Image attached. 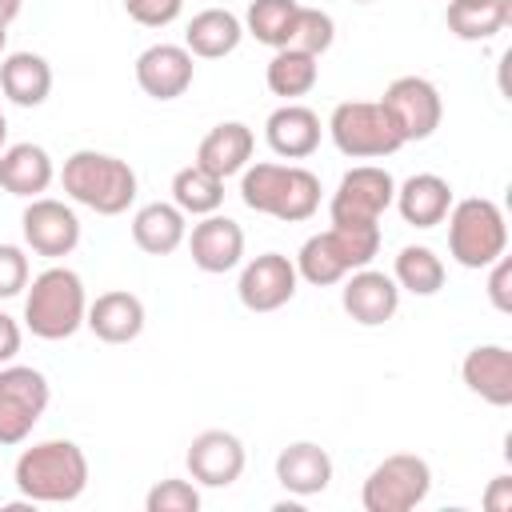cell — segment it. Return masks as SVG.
I'll return each instance as SVG.
<instances>
[{
    "instance_id": "obj_19",
    "label": "cell",
    "mask_w": 512,
    "mask_h": 512,
    "mask_svg": "<svg viewBox=\"0 0 512 512\" xmlns=\"http://www.w3.org/2000/svg\"><path fill=\"white\" fill-rule=\"evenodd\" d=\"M320 116L308 104L284 100L268 120H264V140L280 160H308L320 148Z\"/></svg>"
},
{
    "instance_id": "obj_40",
    "label": "cell",
    "mask_w": 512,
    "mask_h": 512,
    "mask_svg": "<svg viewBox=\"0 0 512 512\" xmlns=\"http://www.w3.org/2000/svg\"><path fill=\"white\" fill-rule=\"evenodd\" d=\"M20 8H24V0H0V24H12L20 16Z\"/></svg>"
},
{
    "instance_id": "obj_25",
    "label": "cell",
    "mask_w": 512,
    "mask_h": 512,
    "mask_svg": "<svg viewBox=\"0 0 512 512\" xmlns=\"http://www.w3.org/2000/svg\"><path fill=\"white\" fill-rule=\"evenodd\" d=\"M184 236H188V216L168 200H152L132 216V240L148 256H172L184 244Z\"/></svg>"
},
{
    "instance_id": "obj_33",
    "label": "cell",
    "mask_w": 512,
    "mask_h": 512,
    "mask_svg": "<svg viewBox=\"0 0 512 512\" xmlns=\"http://www.w3.org/2000/svg\"><path fill=\"white\" fill-rule=\"evenodd\" d=\"M332 40H336V20H332L324 8H304V4H300L288 48H300V52H308V56H324V52L332 48Z\"/></svg>"
},
{
    "instance_id": "obj_14",
    "label": "cell",
    "mask_w": 512,
    "mask_h": 512,
    "mask_svg": "<svg viewBox=\"0 0 512 512\" xmlns=\"http://www.w3.org/2000/svg\"><path fill=\"white\" fill-rule=\"evenodd\" d=\"M184 464H188V476L204 488H228L240 480L248 456H244V444L236 432H224V428H208L200 436H192L188 452H184Z\"/></svg>"
},
{
    "instance_id": "obj_1",
    "label": "cell",
    "mask_w": 512,
    "mask_h": 512,
    "mask_svg": "<svg viewBox=\"0 0 512 512\" xmlns=\"http://www.w3.org/2000/svg\"><path fill=\"white\" fill-rule=\"evenodd\" d=\"M12 480L32 504H72L88 488V456L76 440H36L16 456Z\"/></svg>"
},
{
    "instance_id": "obj_39",
    "label": "cell",
    "mask_w": 512,
    "mask_h": 512,
    "mask_svg": "<svg viewBox=\"0 0 512 512\" xmlns=\"http://www.w3.org/2000/svg\"><path fill=\"white\" fill-rule=\"evenodd\" d=\"M484 508L488 512H512V476H496L484 492Z\"/></svg>"
},
{
    "instance_id": "obj_26",
    "label": "cell",
    "mask_w": 512,
    "mask_h": 512,
    "mask_svg": "<svg viewBox=\"0 0 512 512\" xmlns=\"http://www.w3.org/2000/svg\"><path fill=\"white\" fill-rule=\"evenodd\" d=\"M0 88L16 108H40L52 92V64L40 52H8L0 60Z\"/></svg>"
},
{
    "instance_id": "obj_29",
    "label": "cell",
    "mask_w": 512,
    "mask_h": 512,
    "mask_svg": "<svg viewBox=\"0 0 512 512\" xmlns=\"http://www.w3.org/2000/svg\"><path fill=\"white\" fill-rule=\"evenodd\" d=\"M320 56H308L300 48H276L268 68H264V80H268V92L272 96H284V100H296L304 92L316 88L320 80Z\"/></svg>"
},
{
    "instance_id": "obj_15",
    "label": "cell",
    "mask_w": 512,
    "mask_h": 512,
    "mask_svg": "<svg viewBox=\"0 0 512 512\" xmlns=\"http://www.w3.org/2000/svg\"><path fill=\"white\" fill-rule=\"evenodd\" d=\"M340 284H344L340 288V304L360 328H380L400 308V288H396V280L388 272H376V268L364 264V268L348 272Z\"/></svg>"
},
{
    "instance_id": "obj_12",
    "label": "cell",
    "mask_w": 512,
    "mask_h": 512,
    "mask_svg": "<svg viewBox=\"0 0 512 512\" xmlns=\"http://www.w3.org/2000/svg\"><path fill=\"white\" fill-rule=\"evenodd\" d=\"M296 264L284 252H260L240 268L236 296L248 312H276L296 296Z\"/></svg>"
},
{
    "instance_id": "obj_18",
    "label": "cell",
    "mask_w": 512,
    "mask_h": 512,
    "mask_svg": "<svg viewBox=\"0 0 512 512\" xmlns=\"http://www.w3.org/2000/svg\"><path fill=\"white\" fill-rule=\"evenodd\" d=\"M144 320H148L144 300L128 288L100 292L84 312V328H92V336L104 344H132L144 332Z\"/></svg>"
},
{
    "instance_id": "obj_36",
    "label": "cell",
    "mask_w": 512,
    "mask_h": 512,
    "mask_svg": "<svg viewBox=\"0 0 512 512\" xmlns=\"http://www.w3.org/2000/svg\"><path fill=\"white\" fill-rule=\"evenodd\" d=\"M124 12L144 28H168L184 12V0H124Z\"/></svg>"
},
{
    "instance_id": "obj_16",
    "label": "cell",
    "mask_w": 512,
    "mask_h": 512,
    "mask_svg": "<svg viewBox=\"0 0 512 512\" xmlns=\"http://www.w3.org/2000/svg\"><path fill=\"white\" fill-rule=\"evenodd\" d=\"M184 240H188L192 264L208 276H224L244 260V228L232 216L208 212V216H200V224H192V232Z\"/></svg>"
},
{
    "instance_id": "obj_7",
    "label": "cell",
    "mask_w": 512,
    "mask_h": 512,
    "mask_svg": "<svg viewBox=\"0 0 512 512\" xmlns=\"http://www.w3.org/2000/svg\"><path fill=\"white\" fill-rule=\"evenodd\" d=\"M328 136L332 144L352 156V160H384L404 148L392 116L384 112L380 100H344L328 116Z\"/></svg>"
},
{
    "instance_id": "obj_8",
    "label": "cell",
    "mask_w": 512,
    "mask_h": 512,
    "mask_svg": "<svg viewBox=\"0 0 512 512\" xmlns=\"http://www.w3.org/2000/svg\"><path fill=\"white\" fill-rule=\"evenodd\" d=\"M428 492H432L428 460L416 452H392L368 472L360 488V504L364 512H412L416 504L428 500Z\"/></svg>"
},
{
    "instance_id": "obj_41",
    "label": "cell",
    "mask_w": 512,
    "mask_h": 512,
    "mask_svg": "<svg viewBox=\"0 0 512 512\" xmlns=\"http://www.w3.org/2000/svg\"><path fill=\"white\" fill-rule=\"evenodd\" d=\"M8 148V120H4V112H0V152Z\"/></svg>"
},
{
    "instance_id": "obj_28",
    "label": "cell",
    "mask_w": 512,
    "mask_h": 512,
    "mask_svg": "<svg viewBox=\"0 0 512 512\" xmlns=\"http://www.w3.org/2000/svg\"><path fill=\"white\" fill-rule=\"evenodd\" d=\"M508 20H512L508 0H448V8H444L448 32L456 40H468V44L500 36L508 28Z\"/></svg>"
},
{
    "instance_id": "obj_3",
    "label": "cell",
    "mask_w": 512,
    "mask_h": 512,
    "mask_svg": "<svg viewBox=\"0 0 512 512\" xmlns=\"http://www.w3.org/2000/svg\"><path fill=\"white\" fill-rule=\"evenodd\" d=\"M60 184H64L68 200L92 208L96 216H120L136 200L132 164L112 156V152H96V148L72 152L64 160V168H60Z\"/></svg>"
},
{
    "instance_id": "obj_13",
    "label": "cell",
    "mask_w": 512,
    "mask_h": 512,
    "mask_svg": "<svg viewBox=\"0 0 512 512\" xmlns=\"http://www.w3.org/2000/svg\"><path fill=\"white\" fill-rule=\"evenodd\" d=\"M20 232H24V244L36 256L60 260L80 244V216L64 200L36 196V200H28V208L20 216Z\"/></svg>"
},
{
    "instance_id": "obj_34",
    "label": "cell",
    "mask_w": 512,
    "mask_h": 512,
    "mask_svg": "<svg viewBox=\"0 0 512 512\" xmlns=\"http://www.w3.org/2000/svg\"><path fill=\"white\" fill-rule=\"evenodd\" d=\"M144 508L148 512H200V488L180 476L156 480L144 496Z\"/></svg>"
},
{
    "instance_id": "obj_32",
    "label": "cell",
    "mask_w": 512,
    "mask_h": 512,
    "mask_svg": "<svg viewBox=\"0 0 512 512\" xmlns=\"http://www.w3.org/2000/svg\"><path fill=\"white\" fill-rule=\"evenodd\" d=\"M172 204L184 212V216H208V212H220L224 204V180L212 176L208 168L200 164H188L172 176Z\"/></svg>"
},
{
    "instance_id": "obj_42",
    "label": "cell",
    "mask_w": 512,
    "mask_h": 512,
    "mask_svg": "<svg viewBox=\"0 0 512 512\" xmlns=\"http://www.w3.org/2000/svg\"><path fill=\"white\" fill-rule=\"evenodd\" d=\"M4 44H8V24H0V56H4Z\"/></svg>"
},
{
    "instance_id": "obj_43",
    "label": "cell",
    "mask_w": 512,
    "mask_h": 512,
    "mask_svg": "<svg viewBox=\"0 0 512 512\" xmlns=\"http://www.w3.org/2000/svg\"><path fill=\"white\" fill-rule=\"evenodd\" d=\"M352 4H372V0H352Z\"/></svg>"
},
{
    "instance_id": "obj_21",
    "label": "cell",
    "mask_w": 512,
    "mask_h": 512,
    "mask_svg": "<svg viewBox=\"0 0 512 512\" xmlns=\"http://www.w3.org/2000/svg\"><path fill=\"white\" fill-rule=\"evenodd\" d=\"M276 480L296 500L320 496L332 484V456H328V448H320L316 440H292L276 456Z\"/></svg>"
},
{
    "instance_id": "obj_11",
    "label": "cell",
    "mask_w": 512,
    "mask_h": 512,
    "mask_svg": "<svg viewBox=\"0 0 512 512\" xmlns=\"http://www.w3.org/2000/svg\"><path fill=\"white\" fill-rule=\"evenodd\" d=\"M384 112L392 116L396 132L404 144L412 140H428L440 120H444V100H440V88L428 80V76H396L384 96H380Z\"/></svg>"
},
{
    "instance_id": "obj_5",
    "label": "cell",
    "mask_w": 512,
    "mask_h": 512,
    "mask_svg": "<svg viewBox=\"0 0 512 512\" xmlns=\"http://www.w3.org/2000/svg\"><path fill=\"white\" fill-rule=\"evenodd\" d=\"M84 312H88V296H84V280L80 272L52 264L40 276L28 280V296H24V324L36 340H68L84 328Z\"/></svg>"
},
{
    "instance_id": "obj_23",
    "label": "cell",
    "mask_w": 512,
    "mask_h": 512,
    "mask_svg": "<svg viewBox=\"0 0 512 512\" xmlns=\"http://www.w3.org/2000/svg\"><path fill=\"white\" fill-rule=\"evenodd\" d=\"M396 212L404 224L412 228H436L444 224L448 208H452V184L436 172H416L408 176L404 184H396V196H392Z\"/></svg>"
},
{
    "instance_id": "obj_35",
    "label": "cell",
    "mask_w": 512,
    "mask_h": 512,
    "mask_svg": "<svg viewBox=\"0 0 512 512\" xmlns=\"http://www.w3.org/2000/svg\"><path fill=\"white\" fill-rule=\"evenodd\" d=\"M28 252L20 244H0V300H12L28 288Z\"/></svg>"
},
{
    "instance_id": "obj_31",
    "label": "cell",
    "mask_w": 512,
    "mask_h": 512,
    "mask_svg": "<svg viewBox=\"0 0 512 512\" xmlns=\"http://www.w3.org/2000/svg\"><path fill=\"white\" fill-rule=\"evenodd\" d=\"M300 0H252L244 12V32L264 48H288Z\"/></svg>"
},
{
    "instance_id": "obj_20",
    "label": "cell",
    "mask_w": 512,
    "mask_h": 512,
    "mask_svg": "<svg viewBox=\"0 0 512 512\" xmlns=\"http://www.w3.org/2000/svg\"><path fill=\"white\" fill-rule=\"evenodd\" d=\"M460 376L468 392H476L492 408L512 404V352L504 344H476L460 360Z\"/></svg>"
},
{
    "instance_id": "obj_22",
    "label": "cell",
    "mask_w": 512,
    "mask_h": 512,
    "mask_svg": "<svg viewBox=\"0 0 512 512\" xmlns=\"http://www.w3.org/2000/svg\"><path fill=\"white\" fill-rule=\"evenodd\" d=\"M56 180V168H52V156L44 144H8L0 152V188L8 196H20V200H36L48 192V184Z\"/></svg>"
},
{
    "instance_id": "obj_4",
    "label": "cell",
    "mask_w": 512,
    "mask_h": 512,
    "mask_svg": "<svg viewBox=\"0 0 512 512\" xmlns=\"http://www.w3.org/2000/svg\"><path fill=\"white\" fill-rule=\"evenodd\" d=\"M376 252H380V224H332L308 236L292 264L300 280L328 288V284H340L348 272L372 264Z\"/></svg>"
},
{
    "instance_id": "obj_2",
    "label": "cell",
    "mask_w": 512,
    "mask_h": 512,
    "mask_svg": "<svg viewBox=\"0 0 512 512\" xmlns=\"http://www.w3.org/2000/svg\"><path fill=\"white\" fill-rule=\"evenodd\" d=\"M240 200L260 216L300 224V220L316 216V208H320V176L308 172L304 164L260 160L240 172Z\"/></svg>"
},
{
    "instance_id": "obj_24",
    "label": "cell",
    "mask_w": 512,
    "mask_h": 512,
    "mask_svg": "<svg viewBox=\"0 0 512 512\" xmlns=\"http://www.w3.org/2000/svg\"><path fill=\"white\" fill-rule=\"evenodd\" d=\"M252 148H256L252 128L240 124V120H224V124L208 128V136L200 140V148H196V164L208 168L212 176L228 180V176H240V172L252 164Z\"/></svg>"
},
{
    "instance_id": "obj_37",
    "label": "cell",
    "mask_w": 512,
    "mask_h": 512,
    "mask_svg": "<svg viewBox=\"0 0 512 512\" xmlns=\"http://www.w3.org/2000/svg\"><path fill=\"white\" fill-rule=\"evenodd\" d=\"M488 300L496 312H512V260L496 256L488 264Z\"/></svg>"
},
{
    "instance_id": "obj_27",
    "label": "cell",
    "mask_w": 512,
    "mask_h": 512,
    "mask_svg": "<svg viewBox=\"0 0 512 512\" xmlns=\"http://www.w3.org/2000/svg\"><path fill=\"white\" fill-rule=\"evenodd\" d=\"M244 40V20L228 8H204L188 20V32H184V48L200 60H220L228 52H236Z\"/></svg>"
},
{
    "instance_id": "obj_9",
    "label": "cell",
    "mask_w": 512,
    "mask_h": 512,
    "mask_svg": "<svg viewBox=\"0 0 512 512\" xmlns=\"http://www.w3.org/2000/svg\"><path fill=\"white\" fill-rule=\"evenodd\" d=\"M52 384L32 364H0V448H16L32 436L48 412Z\"/></svg>"
},
{
    "instance_id": "obj_30",
    "label": "cell",
    "mask_w": 512,
    "mask_h": 512,
    "mask_svg": "<svg viewBox=\"0 0 512 512\" xmlns=\"http://www.w3.org/2000/svg\"><path fill=\"white\" fill-rule=\"evenodd\" d=\"M392 280L400 292L412 296H436L444 288V260L428 244H404L392 264Z\"/></svg>"
},
{
    "instance_id": "obj_10",
    "label": "cell",
    "mask_w": 512,
    "mask_h": 512,
    "mask_svg": "<svg viewBox=\"0 0 512 512\" xmlns=\"http://www.w3.org/2000/svg\"><path fill=\"white\" fill-rule=\"evenodd\" d=\"M396 180L380 164H356L340 176L332 200H328V220L332 224H380V216L392 208Z\"/></svg>"
},
{
    "instance_id": "obj_6",
    "label": "cell",
    "mask_w": 512,
    "mask_h": 512,
    "mask_svg": "<svg viewBox=\"0 0 512 512\" xmlns=\"http://www.w3.org/2000/svg\"><path fill=\"white\" fill-rule=\"evenodd\" d=\"M444 220H448V252L460 268H488L496 256L508 252V220L496 200L488 196L452 200Z\"/></svg>"
},
{
    "instance_id": "obj_17",
    "label": "cell",
    "mask_w": 512,
    "mask_h": 512,
    "mask_svg": "<svg viewBox=\"0 0 512 512\" xmlns=\"http://www.w3.org/2000/svg\"><path fill=\"white\" fill-rule=\"evenodd\" d=\"M196 64L184 44H152L136 56V84L152 100H176L192 88Z\"/></svg>"
},
{
    "instance_id": "obj_38",
    "label": "cell",
    "mask_w": 512,
    "mask_h": 512,
    "mask_svg": "<svg viewBox=\"0 0 512 512\" xmlns=\"http://www.w3.org/2000/svg\"><path fill=\"white\" fill-rule=\"evenodd\" d=\"M20 340H24V332H20V324L0 308V364H12L16 360V352H20Z\"/></svg>"
}]
</instances>
